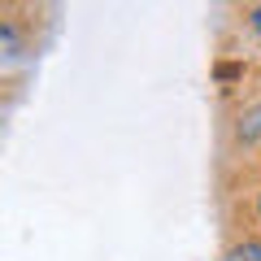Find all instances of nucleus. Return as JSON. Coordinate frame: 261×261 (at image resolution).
<instances>
[{
	"label": "nucleus",
	"instance_id": "1",
	"mask_svg": "<svg viewBox=\"0 0 261 261\" xmlns=\"http://www.w3.org/2000/svg\"><path fill=\"white\" fill-rule=\"evenodd\" d=\"M226 261H261V240H244L226 252Z\"/></svg>",
	"mask_w": 261,
	"mask_h": 261
},
{
	"label": "nucleus",
	"instance_id": "4",
	"mask_svg": "<svg viewBox=\"0 0 261 261\" xmlns=\"http://www.w3.org/2000/svg\"><path fill=\"white\" fill-rule=\"evenodd\" d=\"M257 214H261V196H257Z\"/></svg>",
	"mask_w": 261,
	"mask_h": 261
},
{
	"label": "nucleus",
	"instance_id": "2",
	"mask_svg": "<svg viewBox=\"0 0 261 261\" xmlns=\"http://www.w3.org/2000/svg\"><path fill=\"white\" fill-rule=\"evenodd\" d=\"M257 135H261V105L240 118V140H257Z\"/></svg>",
	"mask_w": 261,
	"mask_h": 261
},
{
	"label": "nucleus",
	"instance_id": "3",
	"mask_svg": "<svg viewBox=\"0 0 261 261\" xmlns=\"http://www.w3.org/2000/svg\"><path fill=\"white\" fill-rule=\"evenodd\" d=\"M248 27H252V31H257V35H261V5H257V9H252V13H248Z\"/></svg>",
	"mask_w": 261,
	"mask_h": 261
}]
</instances>
